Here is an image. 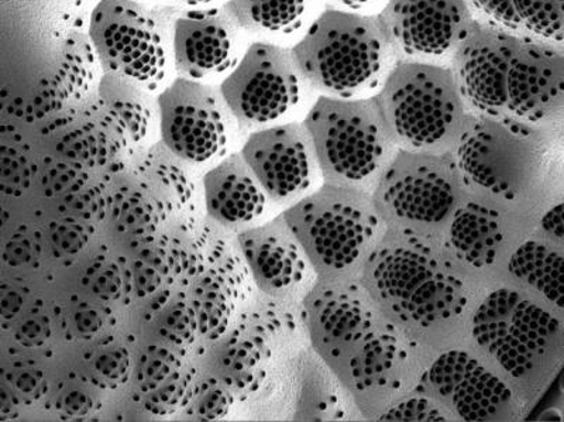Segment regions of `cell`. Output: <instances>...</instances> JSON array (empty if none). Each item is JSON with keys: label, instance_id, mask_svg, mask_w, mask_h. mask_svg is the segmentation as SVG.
I'll return each mask as SVG.
<instances>
[{"label": "cell", "instance_id": "d6986e66", "mask_svg": "<svg viewBox=\"0 0 564 422\" xmlns=\"http://www.w3.org/2000/svg\"><path fill=\"white\" fill-rule=\"evenodd\" d=\"M205 203L212 218L224 225L250 223L263 214L267 197L240 153L212 169L204 178Z\"/></svg>", "mask_w": 564, "mask_h": 422}, {"label": "cell", "instance_id": "9c48e42d", "mask_svg": "<svg viewBox=\"0 0 564 422\" xmlns=\"http://www.w3.org/2000/svg\"><path fill=\"white\" fill-rule=\"evenodd\" d=\"M561 333L555 316L512 290L494 291L473 320L477 344L516 378L529 374Z\"/></svg>", "mask_w": 564, "mask_h": 422}, {"label": "cell", "instance_id": "e575fe53", "mask_svg": "<svg viewBox=\"0 0 564 422\" xmlns=\"http://www.w3.org/2000/svg\"><path fill=\"white\" fill-rule=\"evenodd\" d=\"M181 2H184L186 4H191V7H196V4L210 3L212 0H181Z\"/></svg>", "mask_w": 564, "mask_h": 422}, {"label": "cell", "instance_id": "1f68e13d", "mask_svg": "<svg viewBox=\"0 0 564 422\" xmlns=\"http://www.w3.org/2000/svg\"><path fill=\"white\" fill-rule=\"evenodd\" d=\"M380 421H447L436 404L425 394L411 397L382 414Z\"/></svg>", "mask_w": 564, "mask_h": 422}, {"label": "cell", "instance_id": "4dcf8cb0", "mask_svg": "<svg viewBox=\"0 0 564 422\" xmlns=\"http://www.w3.org/2000/svg\"><path fill=\"white\" fill-rule=\"evenodd\" d=\"M198 329L199 321L195 306L185 304L176 305L161 326V333L167 336L171 344L178 346L189 345Z\"/></svg>", "mask_w": 564, "mask_h": 422}, {"label": "cell", "instance_id": "8fae6325", "mask_svg": "<svg viewBox=\"0 0 564 422\" xmlns=\"http://www.w3.org/2000/svg\"><path fill=\"white\" fill-rule=\"evenodd\" d=\"M300 82L291 50L254 43L219 90L240 125H263L299 104Z\"/></svg>", "mask_w": 564, "mask_h": 422}, {"label": "cell", "instance_id": "484cf974", "mask_svg": "<svg viewBox=\"0 0 564 422\" xmlns=\"http://www.w3.org/2000/svg\"><path fill=\"white\" fill-rule=\"evenodd\" d=\"M310 0H229L224 10L239 29L291 33L304 22Z\"/></svg>", "mask_w": 564, "mask_h": 422}, {"label": "cell", "instance_id": "30bf717a", "mask_svg": "<svg viewBox=\"0 0 564 422\" xmlns=\"http://www.w3.org/2000/svg\"><path fill=\"white\" fill-rule=\"evenodd\" d=\"M161 143L175 158L203 163L218 158L229 143L235 117L220 90L181 77L159 95Z\"/></svg>", "mask_w": 564, "mask_h": 422}, {"label": "cell", "instance_id": "277c9868", "mask_svg": "<svg viewBox=\"0 0 564 422\" xmlns=\"http://www.w3.org/2000/svg\"><path fill=\"white\" fill-rule=\"evenodd\" d=\"M372 288L401 323L431 326L457 316L467 300L463 281L422 236L406 230L370 256Z\"/></svg>", "mask_w": 564, "mask_h": 422}, {"label": "cell", "instance_id": "7c38bea8", "mask_svg": "<svg viewBox=\"0 0 564 422\" xmlns=\"http://www.w3.org/2000/svg\"><path fill=\"white\" fill-rule=\"evenodd\" d=\"M457 170L449 153L398 149L381 181L387 207L401 219L441 223L456 203Z\"/></svg>", "mask_w": 564, "mask_h": 422}, {"label": "cell", "instance_id": "7a4b0ae2", "mask_svg": "<svg viewBox=\"0 0 564 422\" xmlns=\"http://www.w3.org/2000/svg\"><path fill=\"white\" fill-rule=\"evenodd\" d=\"M301 79L336 98L380 88L397 52L379 17L327 9L291 48Z\"/></svg>", "mask_w": 564, "mask_h": 422}, {"label": "cell", "instance_id": "ffe728a7", "mask_svg": "<svg viewBox=\"0 0 564 422\" xmlns=\"http://www.w3.org/2000/svg\"><path fill=\"white\" fill-rule=\"evenodd\" d=\"M478 22L487 26L561 45L564 42V0H467Z\"/></svg>", "mask_w": 564, "mask_h": 422}, {"label": "cell", "instance_id": "6da1fadb", "mask_svg": "<svg viewBox=\"0 0 564 422\" xmlns=\"http://www.w3.org/2000/svg\"><path fill=\"white\" fill-rule=\"evenodd\" d=\"M471 113L541 128L562 120L564 47L517 36L476 20L452 55Z\"/></svg>", "mask_w": 564, "mask_h": 422}, {"label": "cell", "instance_id": "f546056e", "mask_svg": "<svg viewBox=\"0 0 564 422\" xmlns=\"http://www.w3.org/2000/svg\"><path fill=\"white\" fill-rule=\"evenodd\" d=\"M194 409L198 420L216 421L224 419L234 405L235 394L224 381L210 379L199 387L194 396ZM193 397V399H194Z\"/></svg>", "mask_w": 564, "mask_h": 422}, {"label": "cell", "instance_id": "4fadbf2b", "mask_svg": "<svg viewBox=\"0 0 564 422\" xmlns=\"http://www.w3.org/2000/svg\"><path fill=\"white\" fill-rule=\"evenodd\" d=\"M377 17L397 54L420 62L452 57L477 20L467 0H388Z\"/></svg>", "mask_w": 564, "mask_h": 422}, {"label": "cell", "instance_id": "44dd1931", "mask_svg": "<svg viewBox=\"0 0 564 422\" xmlns=\"http://www.w3.org/2000/svg\"><path fill=\"white\" fill-rule=\"evenodd\" d=\"M243 261L236 255L226 256L224 266L209 271L195 290L199 329L210 338L216 339L228 329L239 300L249 290L250 271Z\"/></svg>", "mask_w": 564, "mask_h": 422}, {"label": "cell", "instance_id": "603a6c76", "mask_svg": "<svg viewBox=\"0 0 564 422\" xmlns=\"http://www.w3.org/2000/svg\"><path fill=\"white\" fill-rule=\"evenodd\" d=\"M154 350V358L144 361L140 375L143 378L140 386L145 396V407L160 415L174 413L194 397L191 396L194 369L173 351Z\"/></svg>", "mask_w": 564, "mask_h": 422}, {"label": "cell", "instance_id": "836d02e7", "mask_svg": "<svg viewBox=\"0 0 564 422\" xmlns=\"http://www.w3.org/2000/svg\"><path fill=\"white\" fill-rule=\"evenodd\" d=\"M337 2L341 4H346V7L352 8V9H360L362 7H366V4H370L371 2H375V0H337Z\"/></svg>", "mask_w": 564, "mask_h": 422}, {"label": "cell", "instance_id": "d4e9b609", "mask_svg": "<svg viewBox=\"0 0 564 422\" xmlns=\"http://www.w3.org/2000/svg\"><path fill=\"white\" fill-rule=\"evenodd\" d=\"M510 401L508 387L480 365L468 371L452 396L456 413L465 421L497 420Z\"/></svg>", "mask_w": 564, "mask_h": 422}, {"label": "cell", "instance_id": "8992f818", "mask_svg": "<svg viewBox=\"0 0 564 422\" xmlns=\"http://www.w3.org/2000/svg\"><path fill=\"white\" fill-rule=\"evenodd\" d=\"M281 216L311 263L327 271L355 263L379 228L369 195L336 184H326Z\"/></svg>", "mask_w": 564, "mask_h": 422}, {"label": "cell", "instance_id": "5bb4252c", "mask_svg": "<svg viewBox=\"0 0 564 422\" xmlns=\"http://www.w3.org/2000/svg\"><path fill=\"white\" fill-rule=\"evenodd\" d=\"M304 323L326 360L349 361L375 329L370 296L352 281L315 285L304 300Z\"/></svg>", "mask_w": 564, "mask_h": 422}, {"label": "cell", "instance_id": "3957f363", "mask_svg": "<svg viewBox=\"0 0 564 422\" xmlns=\"http://www.w3.org/2000/svg\"><path fill=\"white\" fill-rule=\"evenodd\" d=\"M388 129L401 149L446 153L471 119L452 67L398 59L376 95Z\"/></svg>", "mask_w": 564, "mask_h": 422}, {"label": "cell", "instance_id": "e0dca14e", "mask_svg": "<svg viewBox=\"0 0 564 422\" xmlns=\"http://www.w3.org/2000/svg\"><path fill=\"white\" fill-rule=\"evenodd\" d=\"M239 246L251 278L267 294H279L306 278L310 259L282 219L246 230Z\"/></svg>", "mask_w": 564, "mask_h": 422}, {"label": "cell", "instance_id": "5b68a950", "mask_svg": "<svg viewBox=\"0 0 564 422\" xmlns=\"http://www.w3.org/2000/svg\"><path fill=\"white\" fill-rule=\"evenodd\" d=\"M302 127L326 180L361 181L395 154L376 97L317 98Z\"/></svg>", "mask_w": 564, "mask_h": 422}, {"label": "cell", "instance_id": "4316f807", "mask_svg": "<svg viewBox=\"0 0 564 422\" xmlns=\"http://www.w3.org/2000/svg\"><path fill=\"white\" fill-rule=\"evenodd\" d=\"M510 271L517 279L525 281L527 284L541 291L547 300L562 309L564 299V259L562 253L538 242L523 244L512 255Z\"/></svg>", "mask_w": 564, "mask_h": 422}, {"label": "cell", "instance_id": "7402d4cb", "mask_svg": "<svg viewBox=\"0 0 564 422\" xmlns=\"http://www.w3.org/2000/svg\"><path fill=\"white\" fill-rule=\"evenodd\" d=\"M406 342L395 326L381 323L362 339L359 348L347 361L352 386L359 391L400 386V376L406 366Z\"/></svg>", "mask_w": 564, "mask_h": 422}, {"label": "cell", "instance_id": "f1b7e54d", "mask_svg": "<svg viewBox=\"0 0 564 422\" xmlns=\"http://www.w3.org/2000/svg\"><path fill=\"white\" fill-rule=\"evenodd\" d=\"M477 365L478 361L466 351H447L423 375L416 391L425 396L427 393L436 394L442 400H452L453 391H455L457 385Z\"/></svg>", "mask_w": 564, "mask_h": 422}, {"label": "cell", "instance_id": "9a60e30c", "mask_svg": "<svg viewBox=\"0 0 564 422\" xmlns=\"http://www.w3.org/2000/svg\"><path fill=\"white\" fill-rule=\"evenodd\" d=\"M240 154L274 201L295 197L314 181L317 162L310 136L300 123L259 130L247 139Z\"/></svg>", "mask_w": 564, "mask_h": 422}, {"label": "cell", "instance_id": "83f0119b", "mask_svg": "<svg viewBox=\"0 0 564 422\" xmlns=\"http://www.w3.org/2000/svg\"><path fill=\"white\" fill-rule=\"evenodd\" d=\"M99 94L122 117L134 142L148 138L154 115L148 90L122 75L105 73L100 79Z\"/></svg>", "mask_w": 564, "mask_h": 422}, {"label": "cell", "instance_id": "cb8c5ba5", "mask_svg": "<svg viewBox=\"0 0 564 422\" xmlns=\"http://www.w3.org/2000/svg\"><path fill=\"white\" fill-rule=\"evenodd\" d=\"M451 242L457 258L481 269L496 261L502 242L500 214L477 203H468L455 214Z\"/></svg>", "mask_w": 564, "mask_h": 422}, {"label": "cell", "instance_id": "ac0fdd59", "mask_svg": "<svg viewBox=\"0 0 564 422\" xmlns=\"http://www.w3.org/2000/svg\"><path fill=\"white\" fill-rule=\"evenodd\" d=\"M290 314L279 310L247 313L226 348L224 383L231 393L246 399L259 390L271 358L269 340L282 329H294Z\"/></svg>", "mask_w": 564, "mask_h": 422}, {"label": "cell", "instance_id": "52a82bcc", "mask_svg": "<svg viewBox=\"0 0 564 422\" xmlns=\"http://www.w3.org/2000/svg\"><path fill=\"white\" fill-rule=\"evenodd\" d=\"M167 23L135 0H100L89 23V40L104 73L132 79L145 90L167 75L171 45Z\"/></svg>", "mask_w": 564, "mask_h": 422}, {"label": "cell", "instance_id": "2e32d148", "mask_svg": "<svg viewBox=\"0 0 564 422\" xmlns=\"http://www.w3.org/2000/svg\"><path fill=\"white\" fill-rule=\"evenodd\" d=\"M238 24L224 9L176 20L171 39L176 72L189 79L226 72L238 54Z\"/></svg>", "mask_w": 564, "mask_h": 422}, {"label": "cell", "instance_id": "ba28073f", "mask_svg": "<svg viewBox=\"0 0 564 422\" xmlns=\"http://www.w3.org/2000/svg\"><path fill=\"white\" fill-rule=\"evenodd\" d=\"M546 154L541 128L473 113L456 145V164L467 180L511 199L542 169Z\"/></svg>", "mask_w": 564, "mask_h": 422}, {"label": "cell", "instance_id": "d6a6232c", "mask_svg": "<svg viewBox=\"0 0 564 422\" xmlns=\"http://www.w3.org/2000/svg\"><path fill=\"white\" fill-rule=\"evenodd\" d=\"M542 228L557 240H563V204H557L543 216Z\"/></svg>", "mask_w": 564, "mask_h": 422}]
</instances>
